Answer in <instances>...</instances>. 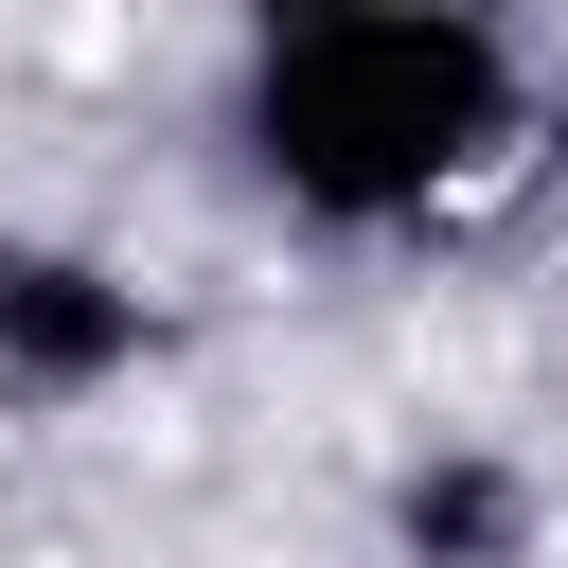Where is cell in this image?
<instances>
[{
	"mask_svg": "<svg viewBox=\"0 0 568 568\" xmlns=\"http://www.w3.org/2000/svg\"><path fill=\"white\" fill-rule=\"evenodd\" d=\"M213 142L266 231L408 248L532 160V53L497 0H248Z\"/></svg>",
	"mask_w": 568,
	"mask_h": 568,
	"instance_id": "cell-1",
	"label": "cell"
},
{
	"mask_svg": "<svg viewBox=\"0 0 568 568\" xmlns=\"http://www.w3.org/2000/svg\"><path fill=\"white\" fill-rule=\"evenodd\" d=\"M160 355H178V320H160V284H142L124 248H89V231H0V408H18V426H89V408H124Z\"/></svg>",
	"mask_w": 568,
	"mask_h": 568,
	"instance_id": "cell-2",
	"label": "cell"
},
{
	"mask_svg": "<svg viewBox=\"0 0 568 568\" xmlns=\"http://www.w3.org/2000/svg\"><path fill=\"white\" fill-rule=\"evenodd\" d=\"M532 532H550V479H532L515 444H426V462H390V550H408V568H532Z\"/></svg>",
	"mask_w": 568,
	"mask_h": 568,
	"instance_id": "cell-3",
	"label": "cell"
}]
</instances>
